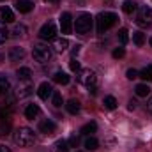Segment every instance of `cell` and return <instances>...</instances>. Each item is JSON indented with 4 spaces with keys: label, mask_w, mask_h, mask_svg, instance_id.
Returning <instances> with one entry per match:
<instances>
[{
    "label": "cell",
    "mask_w": 152,
    "mask_h": 152,
    "mask_svg": "<svg viewBox=\"0 0 152 152\" xmlns=\"http://www.w3.org/2000/svg\"><path fill=\"white\" fill-rule=\"evenodd\" d=\"M14 142H16L20 147H30V145L36 142L34 131L28 129V127H20V129H16V133H14Z\"/></svg>",
    "instance_id": "obj_1"
},
{
    "label": "cell",
    "mask_w": 152,
    "mask_h": 152,
    "mask_svg": "<svg viewBox=\"0 0 152 152\" xmlns=\"http://www.w3.org/2000/svg\"><path fill=\"white\" fill-rule=\"evenodd\" d=\"M96 21H97V32L99 34H104L108 28H112L115 23L118 21V16L115 12H101Z\"/></svg>",
    "instance_id": "obj_2"
},
{
    "label": "cell",
    "mask_w": 152,
    "mask_h": 152,
    "mask_svg": "<svg viewBox=\"0 0 152 152\" xmlns=\"http://www.w3.org/2000/svg\"><path fill=\"white\" fill-rule=\"evenodd\" d=\"M51 50H50V46L48 44H36L34 46V51H32V57H34V60L39 62V64H48L50 60H51Z\"/></svg>",
    "instance_id": "obj_3"
},
{
    "label": "cell",
    "mask_w": 152,
    "mask_h": 152,
    "mask_svg": "<svg viewBox=\"0 0 152 152\" xmlns=\"http://www.w3.org/2000/svg\"><path fill=\"white\" fill-rule=\"evenodd\" d=\"M90 28H92V16H90L88 12H81L75 21L76 34H81V36H83V34H87Z\"/></svg>",
    "instance_id": "obj_4"
},
{
    "label": "cell",
    "mask_w": 152,
    "mask_h": 152,
    "mask_svg": "<svg viewBox=\"0 0 152 152\" xmlns=\"http://www.w3.org/2000/svg\"><path fill=\"white\" fill-rule=\"evenodd\" d=\"M78 81L81 85H85L87 88H90V87H96L97 76H96V73L92 69H80L78 71Z\"/></svg>",
    "instance_id": "obj_5"
},
{
    "label": "cell",
    "mask_w": 152,
    "mask_h": 152,
    "mask_svg": "<svg viewBox=\"0 0 152 152\" xmlns=\"http://www.w3.org/2000/svg\"><path fill=\"white\" fill-rule=\"evenodd\" d=\"M136 23L140 27H149L152 25V9L147 5H142L138 9V18H136Z\"/></svg>",
    "instance_id": "obj_6"
},
{
    "label": "cell",
    "mask_w": 152,
    "mask_h": 152,
    "mask_svg": "<svg viewBox=\"0 0 152 152\" xmlns=\"http://www.w3.org/2000/svg\"><path fill=\"white\" fill-rule=\"evenodd\" d=\"M55 34H57V27H55L53 21L44 23V25L41 27V30H39V37L42 39V41H51V39H55Z\"/></svg>",
    "instance_id": "obj_7"
},
{
    "label": "cell",
    "mask_w": 152,
    "mask_h": 152,
    "mask_svg": "<svg viewBox=\"0 0 152 152\" xmlns=\"http://www.w3.org/2000/svg\"><path fill=\"white\" fill-rule=\"evenodd\" d=\"M32 92H34V85H32L30 80L28 81H20V85L16 88V97L18 99H25V97L32 96Z\"/></svg>",
    "instance_id": "obj_8"
},
{
    "label": "cell",
    "mask_w": 152,
    "mask_h": 152,
    "mask_svg": "<svg viewBox=\"0 0 152 152\" xmlns=\"http://www.w3.org/2000/svg\"><path fill=\"white\" fill-rule=\"evenodd\" d=\"M60 28H62V34H71V30H73V16H71V12H64L60 16Z\"/></svg>",
    "instance_id": "obj_9"
},
{
    "label": "cell",
    "mask_w": 152,
    "mask_h": 152,
    "mask_svg": "<svg viewBox=\"0 0 152 152\" xmlns=\"http://www.w3.org/2000/svg\"><path fill=\"white\" fill-rule=\"evenodd\" d=\"M37 94H39V97H41L42 101H46L48 97H51L53 88H51V85H50L48 81H42V83L39 85V88H37Z\"/></svg>",
    "instance_id": "obj_10"
},
{
    "label": "cell",
    "mask_w": 152,
    "mask_h": 152,
    "mask_svg": "<svg viewBox=\"0 0 152 152\" xmlns=\"http://www.w3.org/2000/svg\"><path fill=\"white\" fill-rule=\"evenodd\" d=\"M23 58H25V50H23V48L14 46V48L9 50V60H11V62H20V60H23Z\"/></svg>",
    "instance_id": "obj_11"
},
{
    "label": "cell",
    "mask_w": 152,
    "mask_h": 152,
    "mask_svg": "<svg viewBox=\"0 0 152 152\" xmlns=\"http://www.w3.org/2000/svg\"><path fill=\"white\" fill-rule=\"evenodd\" d=\"M14 5H16V9H18L20 12H23V14H27V12H30V11L34 9V4H32L30 0H18Z\"/></svg>",
    "instance_id": "obj_12"
},
{
    "label": "cell",
    "mask_w": 152,
    "mask_h": 152,
    "mask_svg": "<svg viewBox=\"0 0 152 152\" xmlns=\"http://www.w3.org/2000/svg\"><path fill=\"white\" fill-rule=\"evenodd\" d=\"M67 46H69V41L66 37H55L53 39V48H55V51L62 53V51L67 50Z\"/></svg>",
    "instance_id": "obj_13"
},
{
    "label": "cell",
    "mask_w": 152,
    "mask_h": 152,
    "mask_svg": "<svg viewBox=\"0 0 152 152\" xmlns=\"http://www.w3.org/2000/svg\"><path fill=\"white\" fill-rule=\"evenodd\" d=\"M0 16L4 20V23H12L14 21V12L7 7V5H2L0 7Z\"/></svg>",
    "instance_id": "obj_14"
},
{
    "label": "cell",
    "mask_w": 152,
    "mask_h": 152,
    "mask_svg": "<svg viewBox=\"0 0 152 152\" xmlns=\"http://www.w3.org/2000/svg\"><path fill=\"white\" fill-rule=\"evenodd\" d=\"M39 131H41V133H44V134L53 133V131H55V122H53V120H50V118L42 120V122L39 124Z\"/></svg>",
    "instance_id": "obj_15"
},
{
    "label": "cell",
    "mask_w": 152,
    "mask_h": 152,
    "mask_svg": "<svg viewBox=\"0 0 152 152\" xmlns=\"http://www.w3.org/2000/svg\"><path fill=\"white\" fill-rule=\"evenodd\" d=\"M39 112H41L39 104H28V106L25 108V117H27L28 120H34V118L39 115Z\"/></svg>",
    "instance_id": "obj_16"
},
{
    "label": "cell",
    "mask_w": 152,
    "mask_h": 152,
    "mask_svg": "<svg viewBox=\"0 0 152 152\" xmlns=\"http://www.w3.org/2000/svg\"><path fill=\"white\" fill-rule=\"evenodd\" d=\"M16 76H18L20 81H28V80H32V71L28 67H20L16 71Z\"/></svg>",
    "instance_id": "obj_17"
},
{
    "label": "cell",
    "mask_w": 152,
    "mask_h": 152,
    "mask_svg": "<svg viewBox=\"0 0 152 152\" xmlns=\"http://www.w3.org/2000/svg\"><path fill=\"white\" fill-rule=\"evenodd\" d=\"M134 92H136L138 97H147V96L151 94V88H149L147 83H138V85L134 87Z\"/></svg>",
    "instance_id": "obj_18"
},
{
    "label": "cell",
    "mask_w": 152,
    "mask_h": 152,
    "mask_svg": "<svg viewBox=\"0 0 152 152\" xmlns=\"http://www.w3.org/2000/svg\"><path fill=\"white\" fill-rule=\"evenodd\" d=\"M136 9H138V5H136V2H133V0H126V2L122 4V11H124L126 14H133Z\"/></svg>",
    "instance_id": "obj_19"
},
{
    "label": "cell",
    "mask_w": 152,
    "mask_h": 152,
    "mask_svg": "<svg viewBox=\"0 0 152 152\" xmlns=\"http://www.w3.org/2000/svg\"><path fill=\"white\" fill-rule=\"evenodd\" d=\"M53 81L55 83H60V85H67L69 83V75L58 71V73H55V76H53Z\"/></svg>",
    "instance_id": "obj_20"
},
{
    "label": "cell",
    "mask_w": 152,
    "mask_h": 152,
    "mask_svg": "<svg viewBox=\"0 0 152 152\" xmlns=\"http://www.w3.org/2000/svg\"><path fill=\"white\" fill-rule=\"evenodd\" d=\"M9 90H11V81L5 76H0V96L7 94Z\"/></svg>",
    "instance_id": "obj_21"
},
{
    "label": "cell",
    "mask_w": 152,
    "mask_h": 152,
    "mask_svg": "<svg viewBox=\"0 0 152 152\" xmlns=\"http://www.w3.org/2000/svg\"><path fill=\"white\" fill-rule=\"evenodd\" d=\"M66 110H67L71 115H76L78 112H80V103H78V101H75V99L67 101V104H66Z\"/></svg>",
    "instance_id": "obj_22"
},
{
    "label": "cell",
    "mask_w": 152,
    "mask_h": 152,
    "mask_svg": "<svg viewBox=\"0 0 152 152\" xmlns=\"http://www.w3.org/2000/svg\"><path fill=\"white\" fill-rule=\"evenodd\" d=\"M12 36L14 37H25L27 36V27L25 25H14V28H12Z\"/></svg>",
    "instance_id": "obj_23"
},
{
    "label": "cell",
    "mask_w": 152,
    "mask_h": 152,
    "mask_svg": "<svg viewBox=\"0 0 152 152\" xmlns=\"http://www.w3.org/2000/svg\"><path fill=\"white\" fill-rule=\"evenodd\" d=\"M97 131V124L96 122H88L81 127V134H94Z\"/></svg>",
    "instance_id": "obj_24"
},
{
    "label": "cell",
    "mask_w": 152,
    "mask_h": 152,
    "mask_svg": "<svg viewBox=\"0 0 152 152\" xmlns=\"http://www.w3.org/2000/svg\"><path fill=\"white\" fill-rule=\"evenodd\" d=\"M138 78H143L145 81H152V66L143 67V69L138 73Z\"/></svg>",
    "instance_id": "obj_25"
},
{
    "label": "cell",
    "mask_w": 152,
    "mask_h": 152,
    "mask_svg": "<svg viewBox=\"0 0 152 152\" xmlns=\"http://www.w3.org/2000/svg\"><path fill=\"white\" fill-rule=\"evenodd\" d=\"M97 147H99V142H97L94 136H90V138L85 140V149H87V151H96Z\"/></svg>",
    "instance_id": "obj_26"
},
{
    "label": "cell",
    "mask_w": 152,
    "mask_h": 152,
    "mask_svg": "<svg viewBox=\"0 0 152 152\" xmlns=\"http://www.w3.org/2000/svg\"><path fill=\"white\" fill-rule=\"evenodd\" d=\"M53 152H69V143H67V142H64V140L57 142V143H55V147H53Z\"/></svg>",
    "instance_id": "obj_27"
},
{
    "label": "cell",
    "mask_w": 152,
    "mask_h": 152,
    "mask_svg": "<svg viewBox=\"0 0 152 152\" xmlns=\"http://www.w3.org/2000/svg\"><path fill=\"white\" fill-rule=\"evenodd\" d=\"M104 108L106 110H115L117 108V99H115L113 96H106L104 97Z\"/></svg>",
    "instance_id": "obj_28"
},
{
    "label": "cell",
    "mask_w": 152,
    "mask_h": 152,
    "mask_svg": "<svg viewBox=\"0 0 152 152\" xmlns=\"http://www.w3.org/2000/svg\"><path fill=\"white\" fill-rule=\"evenodd\" d=\"M7 37H9V30H7L5 23L0 21V44H4V42L7 41Z\"/></svg>",
    "instance_id": "obj_29"
},
{
    "label": "cell",
    "mask_w": 152,
    "mask_h": 152,
    "mask_svg": "<svg viewBox=\"0 0 152 152\" xmlns=\"http://www.w3.org/2000/svg\"><path fill=\"white\" fill-rule=\"evenodd\" d=\"M133 41H134L136 46H143L145 44V34L143 32H134L133 34Z\"/></svg>",
    "instance_id": "obj_30"
},
{
    "label": "cell",
    "mask_w": 152,
    "mask_h": 152,
    "mask_svg": "<svg viewBox=\"0 0 152 152\" xmlns=\"http://www.w3.org/2000/svg\"><path fill=\"white\" fill-rule=\"evenodd\" d=\"M117 37H118V41H120V44H126V42L129 41V32H127L126 28H120L118 34H117Z\"/></svg>",
    "instance_id": "obj_31"
},
{
    "label": "cell",
    "mask_w": 152,
    "mask_h": 152,
    "mask_svg": "<svg viewBox=\"0 0 152 152\" xmlns=\"http://www.w3.org/2000/svg\"><path fill=\"white\" fill-rule=\"evenodd\" d=\"M51 103H53V106H62V96L58 94V92H53L51 94Z\"/></svg>",
    "instance_id": "obj_32"
},
{
    "label": "cell",
    "mask_w": 152,
    "mask_h": 152,
    "mask_svg": "<svg viewBox=\"0 0 152 152\" xmlns=\"http://www.w3.org/2000/svg\"><path fill=\"white\" fill-rule=\"evenodd\" d=\"M112 55H113V58H122L126 55V51H124V48H115Z\"/></svg>",
    "instance_id": "obj_33"
},
{
    "label": "cell",
    "mask_w": 152,
    "mask_h": 152,
    "mask_svg": "<svg viewBox=\"0 0 152 152\" xmlns=\"http://www.w3.org/2000/svg\"><path fill=\"white\" fill-rule=\"evenodd\" d=\"M69 67H71V71H76V73L81 69V66H80V62H78L76 58H73V60L69 62Z\"/></svg>",
    "instance_id": "obj_34"
},
{
    "label": "cell",
    "mask_w": 152,
    "mask_h": 152,
    "mask_svg": "<svg viewBox=\"0 0 152 152\" xmlns=\"http://www.w3.org/2000/svg\"><path fill=\"white\" fill-rule=\"evenodd\" d=\"M126 76H127L129 80H136V78H138V71H136V69H127Z\"/></svg>",
    "instance_id": "obj_35"
},
{
    "label": "cell",
    "mask_w": 152,
    "mask_h": 152,
    "mask_svg": "<svg viewBox=\"0 0 152 152\" xmlns=\"http://www.w3.org/2000/svg\"><path fill=\"white\" fill-rule=\"evenodd\" d=\"M67 143H69V147H76V145L80 143V136H76V134H73V136L69 138V142H67Z\"/></svg>",
    "instance_id": "obj_36"
},
{
    "label": "cell",
    "mask_w": 152,
    "mask_h": 152,
    "mask_svg": "<svg viewBox=\"0 0 152 152\" xmlns=\"http://www.w3.org/2000/svg\"><path fill=\"white\" fill-rule=\"evenodd\" d=\"M7 129H9V126H0V136L7 134Z\"/></svg>",
    "instance_id": "obj_37"
},
{
    "label": "cell",
    "mask_w": 152,
    "mask_h": 152,
    "mask_svg": "<svg viewBox=\"0 0 152 152\" xmlns=\"http://www.w3.org/2000/svg\"><path fill=\"white\" fill-rule=\"evenodd\" d=\"M136 106H138V103L131 99V101H129V110H136Z\"/></svg>",
    "instance_id": "obj_38"
},
{
    "label": "cell",
    "mask_w": 152,
    "mask_h": 152,
    "mask_svg": "<svg viewBox=\"0 0 152 152\" xmlns=\"http://www.w3.org/2000/svg\"><path fill=\"white\" fill-rule=\"evenodd\" d=\"M147 110H149V113L152 115V97L149 99V103H147Z\"/></svg>",
    "instance_id": "obj_39"
},
{
    "label": "cell",
    "mask_w": 152,
    "mask_h": 152,
    "mask_svg": "<svg viewBox=\"0 0 152 152\" xmlns=\"http://www.w3.org/2000/svg\"><path fill=\"white\" fill-rule=\"evenodd\" d=\"M80 48H81V46H80V44H76L75 48H73V55H78V53H80Z\"/></svg>",
    "instance_id": "obj_40"
},
{
    "label": "cell",
    "mask_w": 152,
    "mask_h": 152,
    "mask_svg": "<svg viewBox=\"0 0 152 152\" xmlns=\"http://www.w3.org/2000/svg\"><path fill=\"white\" fill-rule=\"evenodd\" d=\"M88 92H90L92 96H96V94H97V88H96V87H90V88H88Z\"/></svg>",
    "instance_id": "obj_41"
},
{
    "label": "cell",
    "mask_w": 152,
    "mask_h": 152,
    "mask_svg": "<svg viewBox=\"0 0 152 152\" xmlns=\"http://www.w3.org/2000/svg\"><path fill=\"white\" fill-rule=\"evenodd\" d=\"M0 152H11V151H9V147H5V145L0 143Z\"/></svg>",
    "instance_id": "obj_42"
},
{
    "label": "cell",
    "mask_w": 152,
    "mask_h": 152,
    "mask_svg": "<svg viewBox=\"0 0 152 152\" xmlns=\"http://www.w3.org/2000/svg\"><path fill=\"white\" fill-rule=\"evenodd\" d=\"M48 2H51V4H58L60 0H48Z\"/></svg>",
    "instance_id": "obj_43"
},
{
    "label": "cell",
    "mask_w": 152,
    "mask_h": 152,
    "mask_svg": "<svg viewBox=\"0 0 152 152\" xmlns=\"http://www.w3.org/2000/svg\"><path fill=\"white\" fill-rule=\"evenodd\" d=\"M149 42H151V46H152V37H151V39H149Z\"/></svg>",
    "instance_id": "obj_44"
},
{
    "label": "cell",
    "mask_w": 152,
    "mask_h": 152,
    "mask_svg": "<svg viewBox=\"0 0 152 152\" xmlns=\"http://www.w3.org/2000/svg\"><path fill=\"white\" fill-rule=\"evenodd\" d=\"M2 58H4V55H0V60H2Z\"/></svg>",
    "instance_id": "obj_45"
},
{
    "label": "cell",
    "mask_w": 152,
    "mask_h": 152,
    "mask_svg": "<svg viewBox=\"0 0 152 152\" xmlns=\"http://www.w3.org/2000/svg\"><path fill=\"white\" fill-rule=\"evenodd\" d=\"M76 152H81V151H76Z\"/></svg>",
    "instance_id": "obj_46"
},
{
    "label": "cell",
    "mask_w": 152,
    "mask_h": 152,
    "mask_svg": "<svg viewBox=\"0 0 152 152\" xmlns=\"http://www.w3.org/2000/svg\"><path fill=\"white\" fill-rule=\"evenodd\" d=\"M2 2H4V0H2Z\"/></svg>",
    "instance_id": "obj_47"
}]
</instances>
